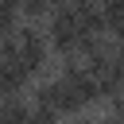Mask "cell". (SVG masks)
<instances>
[{"mask_svg":"<svg viewBox=\"0 0 124 124\" xmlns=\"http://www.w3.org/2000/svg\"><path fill=\"white\" fill-rule=\"evenodd\" d=\"M74 124H101V120H74Z\"/></svg>","mask_w":124,"mask_h":124,"instance_id":"12","label":"cell"},{"mask_svg":"<svg viewBox=\"0 0 124 124\" xmlns=\"http://www.w3.org/2000/svg\"><path fill=\"white\" fill-rule=\"evenodd\" d=\"M35 105H43V108H54L58 116H70V112H78V108H85L81 101H78V93L62 81V78H54V81H43L39 89H35Z\"/></svg>","mask_w":124,"mask_h":124,"instance_id":"3","label":"cell"},{"mask_svg":"<svg viewBox=\"0 0 124 124\" xmlns=\"http://www.w3.org/2000/svg\"><path fill=\"white\" fill-rule=\"evenodd\" d=\"M97 8H101V19H105V31L124 39V0H97Z\"/></svg>","mask_w":124,"mask_h":124,"instance_id":"5","label":"cell"},{"mask_svg":"<svg viewBox=\"0 0 124 124\" xmlns=\"http://www.w3.org/2000/svg\"><path fill=\"white\" fill-rule=\"evenodd\" d=\"M12 43H16V62H19L27 74H39V70L46 66V50H50V43H46L43 31H35V27H16Z\"/></svg>","mask_w":124,"mask_h":124,"instance_id":"2","label":"cell"},{"mask_svg":"<svg viewBox=\"0 0 124 124\" xmlns=\"http://www.w3.org/2000/svg\"><path fill=\"white\" fill-rule=\"evenodd\" d=\"M0 105H4V124H35V108H27L19 97H8Z\"/></svg>","mask_w":124,"mask_h":124,"instance_id":"6","label":"cell"},{"mask_svg":"<svg viewBox=\"0 0 124 124\" xmlns=\"http://www.w3.org/2000/svg\"><path fill=\"white\" fill-rule=\"evenodd\" d=\"M0 124H4V105H0Z\"/></svg>","mask_w":124,"mask_h":124,"instance_id":"13","label":"cell"},{"mask_svg":"<svg viewBox=\"0 0 124 124\" xmlns=\"http://www.w3.org/2000/svg\"><path fill=\"white\" fill-rule=\"evenodd\" d=\"M62 116L54 112V108H43V105H35V124H58Z\"/></svg>","mask_w":124,"mask_h":124,"instance_id":"9","label":"cell"},{"mask_svg":"<svg viewBox=\"0 0 124 124\" xmlns=\"http://www.w3.org/2000/svg\"><path fill=\"white\" fill-rule=\"evenodd\" d=\"M19 0H0V35H16V23H19Z\"/></svg>","mask_w":124,"mask_h":124,"instance_id":"7","label":"cell"},{"mask_svg":"<svg viewBox=\"0 0 124 124\" xmlns=\"http://www.w3.org/2000/svg\"><path fill=\"white\" fill-rule=\"evenodd\" d=\"M54 4H62V0H19V12L35 19V16H46V12L54 8Z\"/></svg>","mask_w":124,"mask_h":124,"instance_id":"8","label":"cell"},{"mask_svg":"<svg viewBox=\"0 0 124 124\" xmlns=\"http://www.w3.org/2000/svg\"><path fill=\"white\" fill-rule=\"evenodd\" d=\"M112 116L124 124V97H112Z\"/></svg>","mask_w":124,"mask_h":124,"instance_id":"10","label":"cell"},{"mask_svg":"<svg viewBox=\"0 0 124 124\" xmlns=\"http://www.w3.org/2000/svg\"><path fill=\"white\" fill-rule=\"evenodd\" d=\"M27 81H31V74L16 62V58H4L0 62V97L8 101V97H19L23 89H27Z\"/></svg>","mask_w":124,"mask_h":124,"instance_id":"4","label":"cell"},{"mask_svg":"<svg viewBox=\"0 0 124 124\" xmlns=\"http://www.w3.org/2000/svg\"><path fill=\"white\" fill-rule=\"evenodd\" d=\"M62 4H70V8H85V4H97V0H62Z\"/></svg>","mask_w":124,"mask_h":124,"instance_id":"11","label":"cell"},{"mask_svg":"<svg viewBox=\"0 0 124 124\" xmlns=\"http://www.w3.org/2000/svg\"><path fill=\"white\" fill-rule=\"evenodd\" d=\"M81 23H78V8H70V4H62L58 12H50V27H46V43L54 46V50H62V54H78V46H81Z\"/></svg>","mask_w":124,"mask_h":124,"instance_id":"1","label":"cell"}]
</instances>
